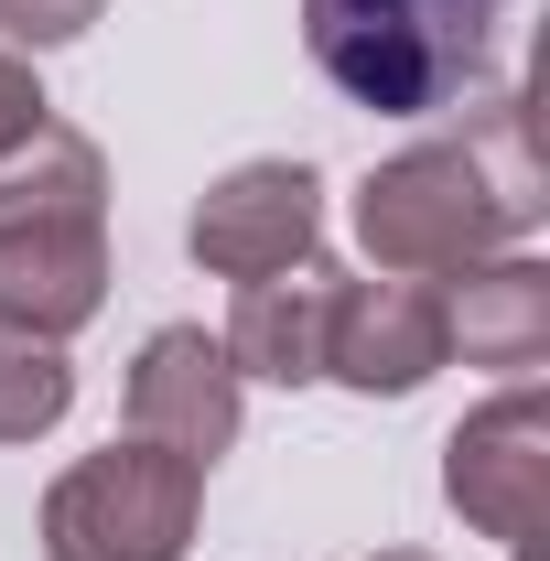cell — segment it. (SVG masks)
Returning a JSON list of instances; mask_svg holds the SVG:
<instances>
[{"label":"cell","mask_w":550,"mask_h":561,"mask_svg":"<svg viewBox=\"0 0 550 561\" xmlns=\"http://www.w3.org/2000/svg\"><path fill=\"white\" fill-rule=\"evenodd\" d=\"M529 227H540V173H529L518 98H485V119L465 140H421L389 173H367V195H356V238L389 280L465 271V260L529 238Z\"/></svg>","instance_id":"6da1fadb"},{"label":"cell","mask_w":550,"mask_h":561,"mask_svg":"<svg viewBox=\"0 0 550 561\" xmlns=\"http://www.w3.org/2000/svg\"><path fill=\"white\" fill-rule=\"evenodd\" d=\"M98 151L76 130H44L0 151V324H33L66 346L108 291V227H98Z\"/></svg>","instance_id":"7a4b0ae2"},{"label":"cell","mask_w":550,"mask_h":561,"mask_svg":"<svg viewBox=\"0 0 550 561\" xmlns=\"http://www.w3.org/2000/svg\"><path fill=\"white\" fill-rule=\"evenodd\" d=\"M507 0H302V44L356 108L432 119L496 66Z\"/></svg>","instance_id":"3957f363"},{"label":"cell","mask_w":550,"mask_h":561,"mask_svg":"<svg viewBox=\"0 0 550 561\" xmlns=\"http://www.w3.org/2000/svg\"><path fill=\"white\" fill-rule=\"evenodd\" d=\"M195 496H206V465H184L162 443H108L44 496V551L55 561H184Z\"/></svg>","instance_id":"277c9868"},{"label":"cell","mask_w":550,"mask_h":561,"mask_svg":"<svg viewBox=\"0 0 550 561\" xmlns=\"http://www.w3.org/2000/svg\"><path fill=\"white\" fill-rule=\"evenodd\" d=\"M454 507L475 518L485 540H507L518 561H540V507H550V432H540V400L507 389L485 421L454 432Z\"/></svg>","instance_id":"5b68a950"},{"label":"cell","mask_w":550,"mask_h":561,"mask_svg":"<svg viewBox=\"0 0 550 561\" xmlns=\"http://www.w3.org/2000/svg\"><path fill=\"white\" fill-rule=\"evenodd\" d=\"M130 443H162L184 465H216L238 443V367L206 324H162L130 367Z\"/></svg>","instance_id":"8992f818"},{"label":"cell","mask_w":550,"mask_h":561,"mask_svg":"<svg viewBox=\"0 0 550 561\" xmlns=\"http://www.w3.org/2000/svg\"><path fill=\"white\" fill-rule=\"evenodd\" d=\"M313 173L302 162H238L227 184H216L206 206H195V260H206L216 280H271V271H291L302 249H313Z\"/></svg>","instance_id":"52a82bcc"},{"label":"cell","mask_w":550,"mask_h":561,"mask_svg":"<svg viewBox=\"0 0 550 561\" xmlns=\"http://www.w3.org/2000/svg\"><path fill=\"white\" fill-rule=\"evenodd\" d=\"M443 356H454V324H443L432 280H345L335 291L324 378H345V389H421Z\"/></svg>","instance_id":"ba28073f"},{"label":"cell","mask_w":550,"mask_h":561,"mask_svg":"<svg viewBox=\"0 0 550 561\" xmlns=\"http://www.w3.org/2000/svg\"><path fill=\"white\" fill-rule=\"evenodd\" d=\"M335 271L291 260L271 280H238V324L216 335L238 378H324V335H335Z\"/></svg>","instance_id":"9c48e42d"},{"label":"cell","mask_w":550,"mask_h":561,"mask_svg":"<svg viewBox=\"0 0 550 561\" xmlns=\"http://www.w3.org/2000/svg\"><path fill=\"white\" fill-rule=\"evenodd\" d=\"M443 324H454V346L475 356V367H507V378H529L550 356V280L529 260H507V271H475L465 280V302H443Z\"/></svg>","instance_id":"30bf717a"},{"label":"cell","mask_w":550,"mask_h":561,"mask_svg":"<svg viewBox=\"0 0 550 561\" xmlns=\"http://www.w3.org/2000/svg\"><path fill=\"white\" fill-rule=\"evenodd\" d=\"M76 400V367L55 335H33V324H0V443H33V432H55Z\"/></svg>","instance_id":"8fae6325"},{"label":"cell","mask_w":550,"mask_h":561,"mask_svg":"<svg viewBox=\"0 0 550 561\" xmlns=\"http://www.w3.org/2000/svg\"><path fill=\"white\" fill-rule=\"evenodd\" d=\"M98 22V0H0V33L11 44H76Z\"/></svg>","instance_id":"7c38bea8"},{"label":"cell","mask_w":550,"mask_h":561,"mask_svg":"<svg viewBox=\"0 0 550 561\" xmlns=\"http://www.w3.org/2000/svg\"><path fill=\"white\" fill-rule=\"evenodd\" d=\"M44 130V87H33V66H11V55H0V151H11V140H33Z\"/></svg>","instance_id":"4fadbf2b"},{"label":"cell","mask_w":550,"mask_h":561,"mask_svg":"<svg viewBox=\"0 0 550 561\" xmlns=\"http://www.w3.org/2000/svg\"><path fill=\"white\" fill-rule=\"evenodd\" d=\"M400 561H411V551H400Z\"/></svg>","instance_id":"5bb4252c"}]
</instances>
